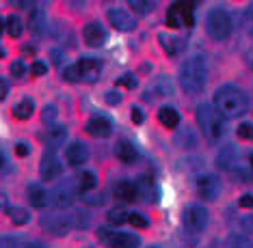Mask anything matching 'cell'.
Returning a JSON list of instances; mask_svg holds the SVG:
<instances>
[{
  "instance_id": "22",
  "label": "cell",
  "mask_w": 253,
  "mask_h": 248,
  "mask_svg": "<svg viewBox=\"0 0 253 248\" xmlns=\"http://www.w3.org/2000/svg\"><path fill=\"white\" fill-rule=\"evenodd\" d=\"M216 166L221 171H234V166H236V149L234 147L223 149V151L218 153V158H216Z\"/></svg>"
},
{
  "instance_id": "40",
  "label": "cell",
  "mask_w": 253,
  "mask_h": 248,
  "mask_svg": "<svg viewBox=\"0 0 253 248\" xmlns=\"http://www.w3.org/2000/svg\"><path fill=\"white\" fill-rule=\"evenodd\" d=\"M24 63H22V61H13V63H11V73H13V76H24Z\"/></svg>"
},
{
  "instance_id": "53",
  "label": "cell",
  "mask_w": 253,
  "mask_h": 248,
  "mask_svg": "<svg viewBox=\"0 0 253 248\" xmlns=\"http://www.w3.org/2000/svg\"><path fill=\"white\" fill-rule=\"evenodd\" d=\"M251 33H253V26H251Z\"/></svg>"
},
{
  "instance_id": "24",
  "label": "cell",
  "mask_w": 253,
  "mask_h": 248,
  "mask_svg": "<svg viewBox=\"0 0 253 248\" xmlns=\"http://www.w3.org/2000/svg\"><path fill=\"white\" fill-rule=\"evenodd\" d=\"M177 13H180L182 17V22H184V26L186 28H191L195 24V17H193V2H186V0H182V2H175V4H171Z\"/></svg>"
},
{
  "instance_id": "41",
  "label": "cell",
  "mask_w": 253,
  "mask_h": 248,
  "mask_svg": "<svg viewBox=\"0 0 253 248\" xmlns=\"http://www.w3.org/2000/svg\"><path fill=\"white\" fill-rule=\"evenodd\" d=\"M132 121H134L136 125H141L143 121H145V114H143V110L139 106H132Z\"/></svg>"
},
{
  "instance_id": "33",
  "label": "cell",
  "mask_w": 253,
  "mask_h": 248,
  "mask_svg": "<svg viewBox=\"0 0 253 248\" xmlns=\"http://www.w3.org/2000/svg\"><path fill=\"white\" fill-rule=\"evenodd\" d=\"M128 222L132 224V227H136V229H145L147 227V218L143 216V214H139V212H134V214H130L128 216Z\"/></svg>"
},
{
  "instance_id": "10",
  "label": "cell",
  "mask_w": 253,
  "mask_h": 248,
  "mask_svg": "<svg viewBox=\"0 0 253 248\" xmlns=\"http://www.w3.org/2000/svg\"><path fill=\"white\" fill-rule=\"evenodd\" d=\"M52 205L59 207V210H65V207H70L74 201H76V188L72 186V183H59L54 190H52Z\"/></svg>"
},
{
  "instance_id": "26",
  "label": "cell",
  "mask_w": 253,
  "mask_h": 248,
  "mask_svg": "<svg viewBox=\"0 0 253 248\" xmlns=\"http://www.w3.org/2000/svg\"><path fill=\"white\" fill-rule=\"evenodd\" d=\"M28 26H31L33 33L42 35L43 28H45V13H43V11H39V9L33 11V13H31V20H28Z\"/></svg>"
},
{
  "instance_id": "8",
  "label": "cell",
  "mask_w": 253,
  "mask_h": 248,
  "mask_svg": "<svg viewBox=\"0 0 253 248\" xmlns=\"http://www.w3.org/2000/svg\"><path fill=\"white\" fill-rule=\"evenodd\" d=\"M195 186H197L199 199H204V201H214L221 194V188H223L221 179L216 175H201Z\"/></svg>"
},
{
  "instance_id": "52",
  "label": "cell",
  "mask_w": 253,
  "mask_h": 248,
  "mask_svg": "<svg viewBox=\"0 0 253 248\" xmlns=\"http://www.w3.org/2000/svg\"><path fill=\"white\" fill-rule=\"evenodd\" d=\"M0 33H2V20H0Z\"/></svg>"
},
{
  "instance_id": "49",
  "label": "cell",
  "mask_w": 253,
  "mask_h": 248,
  "mask_svg": "<svg viewBox=\"0 0 253 248\" xmlns=\"http://www.w3.org/2000/svg\"><path fill=\"white\" fill-rule=\"evenodd\" d=\"M247 61H249V65L253 67V50L249 52V54H247Z\"/></svg>"
},
{
  "instance_id": "19",
  "label": "cell",
  "mask_w": 253,
  "mask_h": 248,
  "mask_svg": "<svg viewBox=\"0 0 253 248\" xmlns=\"http://www.w3.org/2000/svg\"><path fill=\"white\" fill-rule=\"evenodd\" d=\"M65 138H67V130L63 128V125H56V128H50L48 132H45L43 141H45V145H48L50 149H56V147H61L63 142H65Z\"/></svg>"
},
{
  "instance_id": "30",
  "label": "cell",
  "mask_w": 253,
  "mask_h": 248,
  "mask_svg": "<svg viewBox=\"0 0 253 248\" xmlns=\"http://www.w3.org/2000/svg\"><path fill=\"white\" fill-rule=\"evenodd\" d=\"M7 33L11 37H20L22 35V22L18 15H9L7 17Z\"/></svg>"
},
{
  "instance_id": "18",
  "label": "cell",
  "mask_w": 253,
  "mask_h": 248,
  "mask_svg": "<svg viewBox=\"0 0 253 248\" xmlns=\"http://www.w3.org/2000/svg\"><path fill=\"white\" fill-rule=\"evenodd\" d=\"M26 194H28V201H31L33 207H45L48 201H50V194L45 192L39 183H31L28 190H26Z\"/></svg>"
},
{
  "instance_id": "3",
  "label": "cell",
  "mask_w": 253,
  "mask_h": 248,
  "mask_svg": "<svg viewBox=\"0 0 253 248\" xmlns=\"http://www.w3.org/2000/svg\"><path fill=\"white\" fill-rule=\"evenodd\" d=\"M197 123L210 142H218L225 136V119L212 104L204 102L197 106Z\"/></svg>"
},
{
  "instance_id": "44",
  "label": "cell",
  "mask_w": 253,
  "mask_h": 248,
  "mask_svg": "<svg viewBox=\"0 0 253 248\" xmlns=\"http://www.w3.org/2000/svg\"><path fill=\"white\" fill-rule=\"evenodd\" d=\"M7 93H9V84H7V80L4 78H0V102L7 97Z\"/></svg>"
},
{
  "instance_id": "11",
  "label": "cell",
  "mask_w": 253,
  "mask_h": 248,
  "mask_svg": "<svg viewBox=\"0 0 253 248\" xmlns=\"http://www.w3.org/2000/svg\"><path fill=\"white\" fill-rule=\"evenodd\" d=\"M171 95H173V82L167 76L152 80V84L145 91V100H163V97H171Z\"/></svg>"
},
{
  "instance_id": "43",
  "label": "cell",
  "mask_w": 253,
  "mask_h": 248,
  "mask_svg": "<svg viewBox=\"0 0 253 248\" xmlns=\"http://www.w3.org/2000/svg\"><path fill=\"white\" fill-rule=\"evenodd\" d=\"M240 207H253V194H243V197L238 199Z\"/></svg>"
},
{
  "instance_id": "38",
  "label": "cell",
  "mask_w": 253,
  "mask_h": 248,
  "mask_svg": "<svg viewBox=\"0 0 253 248\" xmlns=\"http://www.w3.org/2000/svg\"><path fill=\"white\" fill-rule=\"evenodd\" d=\"M13 151H15V155H20V158H26V155L31 153V145H28V142H24V141H20V142H15Z\"/></svg>"
},
{
  "instance_id": "29",
  "label": "cell",
  "mask_w": 253,
  "mask_h": 248,
  "mask_svg": "<svg viewBox=\"0 0 253 248\" xmlns=\"http://www.w3.org/2000/svg\"><path fill=\"white\" fill-rule=\"evenodd\" d=\"M160 43L165 45V52H167V54H175V52L180 50V39H175V37L171 39L167 33L160 35Z\"/></svg>"
},
{
  "instance_id": "14",
  "label": "cell",
  "mask_w": 253,
  "mask_h": 248,
  "mask_svg": "<svg viewBox=\"0 0 253 248\" xmlns=\"http://www.w3.org/2000/svg\"><path fill=\"white\" fill-rule=\"evenodd\" d=\"M83 37H84V43L87 45L100 48V45H104V41H106V31L100 22H89L83 31Z\"/></svg>"
},
{
  "instance_id": "37",
  "label": "cell",
  "mask_w": 253,
  "mask_h": 248,
  "mask_svg": "<svg viewBox=\"0 0 253 248\" xmlns=\"http://www.w3.org/2000/svg\"><path fill=\"white\" fill-rule=\"evenodd\" d=\"M122 93H117V91H108V93L104 95V102L108 104V106H117V104H122Z\"/></svg>"
},
{
  "instance_id": "45",
  "label": "cell",
  "mask_w": 253,
  "mask_h": 248,
  "mask_svg": "<svg viewBox=\"0 0 253 248\" xmlns=\"http://www.w3.org/2000/svg\"><path fill=\"white\" fill-rule=\"evenodd\" d=\"M0 210H4V212L11 210V207L7 205V197H4V194H0Z\"/></svg>"
},
{
  "instance_id": "25",
  "label": "cell",
  "mask_w": 253,
  "mask_h": 248,
  "mask_svg": "<svg viewBox=\"0 0 253 248\" xmlns=\"http://www.w3.org/2000/svg\"><path fill=\"white\" fill-rule=\"evenodd\" d=\"M95 183H97V177H95V173H91V171H83L78 175V179H76V188L80 190V192H91V190L95 188Z\"/></svg>"
},
{
  "instance_id": "48",
  "label": "cell",
  "mask_w": 253,
  "mask_h": 248,
  "mask_svg": "<svg viewBox=\"0 0 253 248\" xmlns=\"http://www.w3.org/2000/svg\"><path fill=\"white\" fill-rule=\"evenodd\" d=\"M232 248H253V246H249L247 242H240V244H234Z\"/></svg>"
},
{
  "instance_id": "4",
  "label": "cell",
  "mask_w": 253,
  "mask_h": 248,
  "mask_svg": "<svg viewBox=\"0 0 253 248\" xmlns=\"http://www.w3.org/2000/svg\"><path fill=\"white\" fill-rule=\"evenodd\" d=\"M102 73V63L97 59H80L63 71L67 82H95Z\"/></svg>"
},
{
  "instance_id": "23",
  "label": "cell",
  "mask_w": 253,
  "mask_h": 248,
  "mask_svg": "<svg viewBox=\"0 0 253 248\" xmlns=\"http://www.w3.org/2000/svg\"><path fill=\"white\" fill-rule=\"evenodd\" d=\"M117 158L122 160V162H126V164H132L136 160V149H134V145L128 142V141H119L117 142Z\"/></svg>"
},
{
  "instance_id": "34",
  "label": "cell",
  "mask_w": 253,
  "mask_h": 248,
  "mask_svg": "<svg viewBox=\"0 0 253 248\" xmlns=\"http://www.w3.org/2000/svg\"><path fill=\"white\" fill-rule=\"evenodd\" d=\"M238 136L243 138V141H253V123H240Z\"/></svg>"
},
{
  "instance_id": "51",
  "label": "cell",
  "mask_w": 253,
  "mask_h": 248,
  "mask_svg": "<svg viewBox=\"0 0 253 248\" xmlns=\"http://www.w3.org/2000/svg\"><path fill=\"white\" fill-rule=\"evenodd\" d=\"M2 164H4V155L0 153V166H2Z\"/></svg>"
},
{
  "instance_id": "28",
  "label": "cell",
  "mask_w": 253,
  "mask_h": 248,
  "mask_svg": "<svg viewBox=\"0 0 253 248\" xmlns=\"http://www.w3.org/2000/svg\"><path fill=\"white\" fill-rule=\"evenodd\" d=\"M128 212L124 210V207H113V210H108V220H111V224H124L128 222Z\"/></svg>"
},
{
  "instance_id": "5",
  "label": "cell",
  "mask_w": 253,
  "mask_h": 248,
  "mask_svg": "<svg viewBox=\"0 0 253 248\" xmlns=\"http://www.w3.org/2000/svg\"><path fill=\"white\" fill-rule=\"evenodd\" d=\"M206 31L214 41H225L232 35V20H229L227 11L223 9H212L208 20H206Z\"/></svg>"
},
{
  "instance_id": "1",
  "label": "cell",
  "mask_w": 253,
  "mask_h": 248,
  "mask_svg": "<svg viewBox=\"0 0 253 248\" xmlns=\"http://www.w3.org/2000/svg\"><path fill=\"white\" fill-rule=\"evenodd\" d=\"M206 82H208V61L201 54L191 56L188 61H184L180 69V84L188 95H199L204 93Z\"/></svg>"
},
{
  "instance_id": "20",
  "label": "cell",
  "mask_w": 253,
  "mask_h": 248,
  "mask_svg": "<svg viewBox=\"0 0 253 248\" xmlns=\"http://www.w3.org/2000/svg\"><path fill=\"white\" fill-rule=\"evenodd\" d=\"M158 119L165 128L173 130V128H177V123H180V112H177L173 106H163L158 110Z\"/></svg>"
},
{
  "instance_id": "6",
  "label": "cell",
  "mask_w": 253,
  "mask_h": 248,
  "mask_svg": "<svg viewBox=\"0 0 253 248\" xmlns=\"http://www.w3.org/2000/svg\"><path fill=\"white\" fill-rule=\"evenodd\" d=\"M208 220H210V214L204 205H188L182 214V222L188 231L193 233H199L208 227Z\"/></svg>"
},
{
  "instance_id": "31",
  "label": "cell",
  "mask_w": 253,
  "mask_h": 248,
  "mask_svg": "<svg viewBox=\"0 0 253 248\" xmlns=\"http://www.w3.org/2000/svg\"><path fill=\"white\" fill-rule=\"evenodd\" d=\"M167 26L173 28V31H175V28H182V26H184V22H182L180 13H177L173 7H171V9H169V13H167Z\"/></svg>"
},
{
  "instance_id": "36",
  "label": "cell",
  "mask_w": 253,
  "mask_h": 248,
  "mask_svg": "<svg viewBox=\"0 0 253 248\" xmlns=\"http://www.w3.org/2000/svg\"><path fill=\"white\" fill-rule=\"evenodd\" d=\"M56 106H52V104H48V106L43 108V114H42V119H43V123H52V121L56 119Z\"/></svg>"
},
{
  "instance_id": "27",
  "label": "cell",
  "mask_w": 253,
  "mask_h": 248,
  "mask_svg": "<svg viewBox=\"0 0 253 248\" xmlns=\"http://www.w3.org/2000/svg\"><path fill=\"white\" fill-rule=\"evenodd\" d=\"M7 214H9V218H11V222L18 224V227H22V224H26L28 220H31V214H28L24 207H11Z\"/></svg>"
},
{
  "instance_id": "13",
  "label": "cell",
  "mask_w": 253,
  "mask_h": 248,
  "mask_svg": "<svg viewBox=\"0 0 253 248\" xmlns=\"http://www.w3.org/2000/svg\"><path fill=\"white\" fill-rule=\"evenodd\" d=\"M39 171H42V179H45V181H52V179H56V177L61 175V160L56 158L54 151H45L43 153Z\"/></svg>"
},
{
  "instance_id": "21",
  "label": "cell",
  "mask_w": 253,
  "mask_h": 248,
  "mask_svg": "<svg viewBox=\"0 0 253 248\" xmlns=\"http://www.w3.org/2000/svg\"><path fill=\"white\" fill-rule=\"evenodd\" d=\"M13 114H15V117H18L20 121L31 119L33 114H35V102H33L31 97H24V100H20V102L13 106Z\"/></svg>"
},
{
  "instance_id": "42",
  "label": "cell",
  "mask_w": 253,
  "mask_h": 248,
  "mask_svg": "<svg viewBox=\"0 0 253 248\" xmlns=\"http://www.w3.org/2000/svg\"><path fill=\"white\" fill-rule=\"evenodd\" d=\"M240 227H243V231H247L249 235H253V216H245L243 222H240Z\"/></svg>"
},
{
  "instance_id": "32",
  "label": "cell",
  "mask_w": 253,
  "mask_h": 248,
  "mask_svg": "<svg viewBox=\"0 0 253 248\" xmlns=\"http://www.w3.org/2000/svg\"><path fill=\"white\" fill-rule=\"evenodd\" d=\"M117 84H119V86H126V89H136L139 80H136L134 73H124V76L117 78Z\"/></svg>"
},
{
  "instance_id": "39",
  "label": "cell",
  "mask_w": 253,
  "mask_h": 248,
  "mask_svg": "<svg viewBox=\"0 0 253 248\" xmlns=\"http://www.w3.org/2000/svg\"><path fill=\"white\" fill-rule=\"evenodd\" d=\"M48 73V65L43 61H35L33 63V76H45Z\"/></svg>"
},
{
  "instance_id": "2",
  "label": "cell",
  "mask_w": 253,
  "mask_h": 248,
  "mask_svg": "<svg viewBox=\"0 0 253 248\" xmlns=\"http://www.w3.org/2000/svg\"><path fill=\"white\" fill-rule=\"evenodd\" d=\"M214 108L223 117H240L247 112L249 102H247V93L243 89H238L236 84H223L221 89H216L214 93Z\"/></svg>"
},
{
  "instance_id": "46",
  "label": "cell",
  "mask_w": 253,
  "mask_h": 248,
  "mask_svg": "<svg viewBox=\"0 0 253 248\" xmlns=\"http://www.w3.org/2000/svg\"><path fill=\"white\" fill-rule=\"evenodd\" d=\"M11 246V240L9 238H0V248H9Z\"/></svg>"
},
{
  "instance_id": "50",
  "label": "cell",
  "mask_w": 253,
  "mask_h": 248,
  "mask_svg": "<svg viewBox=\"0 0 253 248\" xmlns=\"http://www.w3.org/2000/svg\"><path fill=\"white\" fill-rule=\"evenodd\" d=\"M249 166H251V171H253V153H249Z\"/></svg>"
},
{
  "instance_id": "7",
  "label": "cell",
  "mask_w": 253,
  "mask_h": 248,
  "mask_svg": "<svg viewBox=\"0 0 253 248\" xmlns=\"http://www.w3.org/2000/svg\"><path fill=\"white\" fill-rule=\"evenodd\" d=\"M97 235H100V240L104 244L113 248H139V238L132 233H124V231L113 233V231H106V229H100Z\"/></svg>"
},
{
  "instance_id": "35",
  "label": "cell",
  "mask_w": 253,
  "mask_h": 248,
  "mask_svg": "<svg viewBox=\"0 0 253 248\" xmlns=\"http://www.w3.org/2000/svg\"><path fill=\"white\" fill-rule=\"evenodd\" d=\"M128 4H130L132 9L141 11V13H147L149 9H154V7H156V2H143V0H130Z\"/></svg>"
},
{
  "instance_id": "9",
  "label": "cell",
  "mask_w": 253,
  "mask_h": 248,
  "mask_svg": "<svg viewBox=\"0 0 253 248\" xmlns=\"http://www.w3.org/2000/svg\"><path fill=\"white\" fill-rule=\"evenodd\" d=\"M74 227V218L65 214H56V216H45L43 218V229L50 231L52 235H67L70 229Z\"/></svg>"
},
{
  "instance_id": "17",
  "label": "cell",
  "mask_w": 253,
  "mask_h": 248,
  "mask_svg": "<svg viewBox=\"0 0 253 248\" xmlns=\"http://www.w3.org/2000/svg\"><path fill=\"white\" fill-rule=\"evenodd\" d=\"M65 158H67V162H70L72 166H80V164L87 162L89 151H87V147H84L83 142H72V145L65 149Z\"/></svg>"
},
{
  "instance_id": "47",
  "label": "cell",
  "mask_w": 253,
  "mask_h": 248,
  "mask_svg": "<svg viewBox=\"0 0 253 248\" xmlns=\"http://www.w3.org/2000/svg\"><path fill=\"white\" fill-rule=\"evenodd\" d=\"M26 248H45V246L42 244V242H31V244H28Z\"/></svg>"
},
{
  "instance_id": "15",
  "label": "cell",
  "mask_w": 253,
  "mask_h": 248,
  "mask_svg": "<svg viewBox=\"0 0 253 248\" xmlns=\"http://www.w3.org/2000/svg\"><path fill=\"white\" fill-rule=\"evenodd\" d=\"M87 132H89L91 136L106 138V136H111V132H113V123H111V119L95 114V117H91L87 121Z\"/></svg>"
},
{
  "instance_id": "16",
  "label": "cell",
  "mask_w": 253,
  "mask_h": 248,
  "mask_svg": "<svg viewBox=\"0 0 253 248\" xmlns=\"http://www.w3.org/2000/svg\"><path fill=\"white\" fill-rule=\"evenodd\" d=\"M115 197H117L119 201H124V203H132L136 197H139V188H136V183H132L128 179L115 183Z\"/></svg>"
},
{
  "instance_id": "12",
  "label": "cell",
  "mask_w": 253,
  "mask_h": 248,
  "mask_svg": "<svg viewBox=\"0 0 253 248\" xmlns=\"http://www.w3.org/2000/svg\"><path fill=\"white\" fill-rule=\"evenodd\" d=\"M108 22H111L113 28L124 31V33H130V31H134L136 28V20L124 9H111L108 11Z\"/></svg>"
}]
</instances>
